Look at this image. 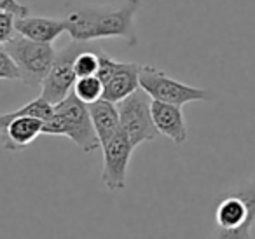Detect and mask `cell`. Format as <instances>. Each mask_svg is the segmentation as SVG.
Masks as SVG:
<instances>
[{
    "mask_svg": "<svg viewBox=\"0 0 255 239\" xmlns=\"http://www.w3.org/2000/svg\"><path fill=\"white\" fill-rule=\"evenodd\" d=\"M142 0H126L117 9H79L65 18L67 32L75 42H93L100 39L126 40L129 46H136L135 16Z\"/></svg>",
    "mask_w": 255,
    "mask_h": 239,
    "instance_id": "1",
    "label": "cell"
},
{
    "mask_svg": "<svg viewBox=\"0 0 255 239\" xmlns=\"http://www.w3.org/2000/svg\"><path fill=\"white\" fill-rule=\"evenodd\" d=\"M42 133L70 138L86 154L100 148V140L89 116V107L84 105L74 93L54 105V114L49 120L44 122Z\"/></svg>",
    "mask_w": 255,
    "mask_h": 239,
    "instance_id": "2",
    "label": "cell"
},
{
    "mask_svg": "<svg viewBox=\"0 0 255 239\" xmlns=\"http://www.w3.org/2000/svg\"><path fill=\"white\" fill-rule=\"evenodd\" d=\"M215 224L217 239H254L255 178L220 199L215 208Z\"/></svg>",
    "mask_w": 255,
    "mask_h": 239,
    "instance_id": "3",
    "label": "cell"
},
{
    "mask_svg": "<svg viewBox=\"0 0 255 239\" xmlns=\"http://www.w3.org/2000/svg\"><path fill=\"white\" fill-rule=\"evenodd\" d=\"M4 47L14 60L21 75V82H25L30 88L42 86L56 58L53 44L33 42L21 35H16Z\"/></svg>",
    "mask_w": 255,
    "mask_h": 239,
    "instance_id": "4",
    "label": "cell"
},
{
    "mask_svg": "<svg viewBox=\"0 0 255 239\" xmlns=\"http://www.w3.org/2000/svg\"><path fill=\"white\" fill-rule=\"evenodd\" d=\"M140 89H143L154 102L170 103V105L177 107H182L191 102H210V100H213L212 93L208 89L184 84V82L171 79L163 70L150 67V65H142Z\"/></svg>",
    "mask_w": 255,
    "mask_h": 239,
    "instance_id": "5",
    "label": "cell"
},
{
    "mask_svg": "<svg viewBox=\"0 0 255 239\" xmlns=\"http://www.w3.org/2000/svg\"><path fill=\"white\" fill-rule=\"evenodd\" d=\"M152 100L143 89H138L123 102L117 103L121 119V129L128 134L133 147L152 141L159 136L152 120Z\"/></svg>",
    "mask_w": 255,
    "mask_h": 239,
    "instance_id": "6",
    "label": "cell"
},
{
    "mask_svg": "<svg viewBox=\"0 0 255 239\" xmlns=\"http://www.w3.org/2000/svg\"><path fill=\"white\" fill-rule=\"evenodd\" d=\"M140 72L142 65L124 63L110 58L107 53H100V67L96 77L103 84V98L110 103H119L140 89Z\"/></svg>",
    "mask_w": 255,
    "mask_h": 239,
    "instance_id": "7",
    "label": "cell"
},
{
    "mask_svg": "<svg viewBox=\"0 0 255 239\" xmlns=\"http://www.w3.org/2000/svg\"><path fill=\"white\" fill-rule=\"evenodd\" d=\"M91 42H75L72 40L68 46H65L61 51L56 53L54 58V63L51 67L47 77L44 79L42 86V98L47 100L51 105H58L60 102H63L68 95L74 89V84L77 81V75H75V58L89 47Z\"/></svg>",
    "mask_w": 255,
    "mask_h": 239,
    "instance_id": "8",
    "label": "cell"
},
{
    "mask_svg": "<svg viewBox=\"0 0 255 239\" xmlns=\"http://www.w3.org/2000/svg\"><path fill=\"white\" fill-rule=\"evenodd\" d=\"M103 150V169H102V182L112 192L123 190L126 187V175L129 159L135 150L128 134L123 129L114 134L107 143L102 145Z\"/></svg>",
    "mask_w": 255,
    "mask_h": 239,
    "instance_id": "9",
    "label": "cell"
},
{
    "mask_svg": "<svg viewBox=\"0 0 255 239\" xmlns=\"http://www.w3.org/2000/svg\"><path fill=\"white\" fill-rule=\"evenodd\" d=\"M152 120L157 133L170 138L173 143L182 145L187 141V126L180 107L152 100Z\"/></svg>",
    "mask_w": 255,
    "mask_h": 239,
    "instance_id": "10",
    "label": "cell"
},
{
    "mask_svg": "<svg viewBox=\"0 0 255 239\" xmlns=\"http://www.w3.org/2000/svg\"><path fill=\"white\" fill-rule=\"evenodd\" d=\"M16 33L33 42L53 44L63 32H67V21L40 16H25L14 19Z\"/></svg>",
    "mask_w": 255,
    "mask_h": 239,
    "instance_id": "11",
    "label": "cell"
},
{
    "mask_svg": "<svg viewBox=\"0 0 255 239\" xmlns=\"http://www.w3.org/2000/svg\"><path fill=\"white\" fill-rule=\"evenodd\" d=\"M44 131V120L35 117H19L0 131L2 147L9 152H21Z\"/></svg>",
    "mask_w": 255,
    "mask_h": 239,
    "instance_id": "12",
    "label": "cell"
},
{
    "mask_svg": "<svg viewBox=\"0 0 255 239\" xmlns=\"http://www.w3.org/2000/svg\"><path fill=\"white\" fill-rule=\"evenodd\" d=\"M88 107H89V116H91V122L96 131V136L100 140V148H102L103 143H107L114 134H117L121 131L119 110H117L116 103H110L107 100H100V102Z\"/></svg>",
    "mask_w": 255,
    "mask_h": 239,
    "instance_id": "13",
    "label": "cell"
},
{
    "mask_svg": "<svg viewBox=\"0 0 255 239\" xmlns=\"http://www.w3.org/2000/svg\"><path fill=\"white\" fill-rule=\"evenodd\" d=\"M53 114H54V105H51L42 96H39V98L32 100V102L26 103V105L19 107L14 112L0 114V131L4 129L9 122L19 119V117H35V119H40L46 122V120H49L51 117H53Z\"/></svg>",
    "mask_w": 255,
    "mask_h": 239,
    "instance_id": "14",
    "label": "cell"
},
{
    "mask_svg": "<svg viewBox=\"0 0 255 239\" xmlns=\"http://www.w3.org/2000/svg\"><path fill=\"white\" fill-rule=\"evenodd\" d=\"M72 93L84 105H93V103L100 102L103 98V84L96 75H93V77H82L75 81Z\"/></svg>",
    "mask_w": 255,
    "mask_h": 239,
    "instance_id": "15",
    "label": "cell"
},
{
    "mask_svg": "<svg viewBox=\"0 0 255 239\" xmlns=\"http://www.w3.org/2000/svg\"><path fill=\"white\" fill-rule=\"evenodd\" d=\"M100 53L102 49L95 47L93 44H89V47H86L77 58H75V75L77 79L82 77H93V75L98 74V67H100Z\"/></svg>",
    "mask_w": 255,
    "mask_h": 239,
    "instance_id": "16",
    "label": "cell"
},
{
    "mask_svg": "<svg viewBox=\"0 0 255 239\" xmlns=\"http://www.w3.org/2000/svg\"><path fill=\"white\" fill-rule=\"evenodd\" d=\"M0 81H21L18 67L4 46H0Z\"/></svg>",
    "mask_w": 255,
    "mask_h": 239,
    "instance_id": "17",
    "label": "cell"
},
{
    "mask_svg": "<svg viewBox=\"0 0 255 239\" xmlns=\"http://www.w3.org/2000/svg\"><path fill=\"white\" fill-rule=\"evenodd\" d=\"M14 19L16 18L12 14L0 11V46H5L16 37Z\"/></svg>",
    "mask_w": 255,
    "mask_h": 239,
    "instance_id": "18",
    "label": "cell"
},
{
    "mask_svg": "<svg viewBox=\"0 0 255 239\" xmlns=\"http://www.w3.org/2000/svg\"><path fill=\"white\" fill-rule=\"evenodd\" d=\"M0 11L9 12L14 18H25V16H28V7L19 4L18 0H0Z\"/></svg>",
    "mask_w": 255,
    "mask_h": 239,
    "instance_id": "19",
    "label": "cell"
}]
</instances>
